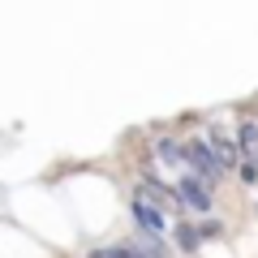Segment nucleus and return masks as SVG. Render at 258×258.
<instances>
[{
    "label": "nucleus",
    "mask_w": 258,
    "mask_h": 258,
    "mask_svg": "<svg viewBox=\"0 0 258 258\" xmlns=\"http://www.w3.org/2000/svg\"><path fill=\"white\" fill-rule=\"evenodd\" d=\"M185 164L194 168V181H203V185H207V181L215 185V181H220L224 172H228V168H224L220 159H215V151L207 147L203 138H194V142H185Z\"/></svg>",
    "instance_id": "obj_1"
},
{
    "label": "nucleus",
    "mask_w": 258,
    "mask_h": 258,
    "mask_svg": "<svg viewBox=\"0 0 258 258\" xmlns=\"http://www.w3.org/2000/svg\"><path fill=\"white\" fill-rule=\"evenodd\" d=\"M129 211H134V220H138L142 237H164V211H159V207H151L147 198H142V194H134Z\"/></svg>",
    "instance_id": "obj_2"
},
{
    "label": "nucleus",
    "mask_w": 258,
    "mask_h": 258,
    "mask_svg": "<svg viewBox=\"0 0 258 258\" xmlns=\"http://www.w3.org/2000/svg\"><path fill=\"white\" fill-rule=\"evenodd\" d=\"M176 198H181V207L211 211V189H207L203 181H194V176H181V181H176Z\"/></svg>",
    "instance_id": "obj_3"
},
{
    "label": "nucleus",
    "mask_w": 258,
    "mask_h": 258,
    "mask_svg": "<svg viewBox=\"0 0 258 258\" xmlns=\"http://www.w3.org/2000/svg\"><path fill=\"white\" fill-rule=\"evenodd\" d=\"M172 241H176V249H181V254H198V245H203V237H198V228H194V224H176Z\"/></svg>",
    "instance_id": "obj_4"
},
{
    "label": "nucleus",
    "mask_w": 258,
    "mask_h": 258,
    "mask_svg": "<svg viewBox=\"0 0 258 258\" xmlns=\"http://www.w3.org/2000/svg\"><path fill=\"white\" fill-rule=\"evenodd\" d=\"M155 151H159V159H164V164H185V147H181L176 138H159Z\"/></svg>",
    "instance_id": "obj_5"
},
{
    "label": "nucleus",
    "mask_w": 258,
    "mask_h": 258,
    "mask_svg": "<svg viewBox=\"0 0 258 258\" xmlns=\"http://www.w3.org/2000/svg\"><path fill=\"white\" fill-rule=\"evenodd\" d=\"M237 147L241 151H254L258 147V125H254V120H245V125L237 129Z\"/></svg>",
    "instance_id": "obj_6"
},
{
    "label": "nucleus",
    "mask_w": 258,
    "mask_h": 258,
    "mask_svg": "<svg viewBox=\"0 0 258 258\" xmlns=\"http://www.w3.org/2000/svg\"><path fill=\"white\" fill-rule=\"evenodd\" d=\"M198 237H203V241L224 237V224H220V220H203V224H198Z\"/></svg>",
    "instance_id": "obj_7"
},
{
    "label": "nucleus",
    "mask_w": 258,
    "mask_h": 258,
    "mask_svg": "<svg viewBox=\"0 0 258 258\" xmlns=\"http://www.w3.org/2000/svg\"><path fill=\"white\" fill-rule=\"evenodd\" d=\"M237 176H241L245 185H254V181H258V164H254V159H237Z\"/></svg>",
    "instance_id": "obj_8"
}]
</instances>
